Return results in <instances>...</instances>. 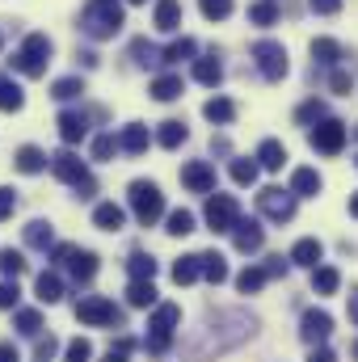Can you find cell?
I'll return each instance as SVG.
<instances>
[{"instance_id":"cell-1","label":"cell","mask_w":358,"mask_h":362,"mask_svg":"<svg viewBox=\"0 0 358 362\" xmlns=\"http://www.w3.org/2000/svg\"><path fill=\"white\" fill-rule=\"evenodd\" d=\"M253 329H258V320H253L249 312H241V308L215 312V316H207V320H202V329H194V333L185 337V358H190V362L219 358V354L236 350L241 341H249V337H253Z\"/></svg>"},{"instance_id":"cell-2","label":"cell","mask_w":358,"mask_h":362,"mask_svg":"<svg viewBox=\"0 0 358 362\" xmlns=\"http://www.w3.org/2000/svg\"><path fill=\"white\" fill-rule=\"evenodd\" d=\"M81 30L89 34L93 42H105L122 30V4L118 0H89L81 13Z\"/></svg>"},{"instance_id":"cell-3","label":"cell","mask_w":358,"mask_h":362,"mask_svg":"<svg viewBox=\"0 0 358 362\" xmlns=\"http://www.w3.org/2000/svg\"><path fill=\"white\" fill-rule=\"evenodd\" d=\"M127 202H131V211H135V219H139L144 228H152V223L165 215V194H161V185H152V181H131Z\"/></svg>"},{"instance_id":"cell-4","label":"cell","mask_w":358,"mask_h":362,"mask_svg":"<svg viewBox=\"0 0 358 362\" xmlns=\"http://www.w3.org/2000/svg\"><path fill=\"white\" fill-rule=\"evenodd\" d=\"M51 173H55L59 181H68V185H76L81 198H93V194H97V181L89 177V165H85L76 152H68V148L51 156Z\"/></svg>"},{"instance_id":"cell-5","label":"cell","mask_w":358,"mask_h":362,"mask_svg":"<svg viewBox=\"0 0 358 362\" xmlns=\"http://www.w3.org/2000/svg\"><path fill=\"white\" fill-rule=\"evenodd\" d=\"M178 325H181L178 303H156V312H152V320H148V350H152V354H165V350L173 346Z\"/></svg>"},{"instance_id":"cell-6","label":"cell","mask_w":358,"mask_h":362,"mask_svg":"<svg viewBox=\"0 0 358 362\" xmlns=\"http://www.w3.org/2000/svg\"><path fill=\"white\" fill-rule=\"evenodd\" d=\"M47 64H51V38H47V34H30V38L21 42V51L13 55V68H17L21 76H42Z\"/></svg>"},{"instance_id":"cell-7","label":"cell","mask_w":358,"mask_h":362,"mask_svg":"<svg viewBox=\"0 0 358 362\" xmlns=\"http://www.w3.org/2000/svg\"><path fill=\"white\" fill-rule=\"evenodd\" d=\"M258 211L266 219H274V223H287V219H295V194L282 189V185H266L258 194Z\"/></svg>"},{"instance_id":"cell-8","label":"cell","mask_w":358,"mask_h":362,"mask_svg":"<svg viewBox=\"0 0 358 362\" xmlns=\"http://www.w3.org/2000/svg\"><path fill=\"white\" fill-rule=\"evenodd\" d=\"M253 59H258V72L266 76V81H282L287 76V47L282 42H274V38H262L258 47H253Z\"/></svg>"},{"instance_id":"cell-9","label":"cell","mask_w":358,"mask_h":362,"mask_svg":"<svg viewBox=\"0 0 358 362\" xmlns=\"http://www.w3.org/2000/svg\"><path fill=\"white\" fill-rule=\"evenodd\" d=\"M241 223V206L232 194H211L207 198V228L211 232H232Z\"/></svg>"},{"instance_id":"cell-10","label":"cell","mask_w":358,"mask_h":362,"mask_svg":"<svg viewBox=\"0 0 358 362\" xmlns=\"http://www.w3.org/2000/svg\"><path fill=\"white\" fill-rule=\"evenodd\" d=\"M76 320H85V325H93V329H105V325H118L122 312H118L105 295H85V299L76 303Z\"/></svg>"},{"instance_id":"cell-11","label":"cell","mask_w":358,"mask_h":362,"mask_svg":"<svg viewBox=\"0 0 358 362\" xmlns=\"http://www.w3.org/2000/svg\"><path fill=\"white\" fill-rule=\"evenodd\" d=\"M308 144H312L316 152H325V156H337V152L346 148V127H342L337 118H325V122H316V127L308 131Z\"/></svg>"},{"instance_id":"cell-12","label":"cell","mask_w":358,"mask_h":362,"mask_svg":"<svg viewBox=\"0 0 358 362\" xmlns=\"http://www.w3.org/2000/svg\"><path fill=\"white\" fill-rule=\"evenodd\" d=\"M329 333H333V316H329L325 308H308L304 320H299V337H304L308 346H325Z\"/></svg>"},{"instance_id":"cell-13","label":"cell","mask_w":358,"mask_h":362,"mask_svg":"<svg viewBox=\"0 0 358 362\" xmlns=\"http://www.w3.org/2000/svg\"><path fill=\"white\" fill-rule=\"evenodd\" d=\"M181 185H185L190 194H211V189H215V169H211L207 160H190V165L181 169Z\"/></svg>"},{"instance_id":"cell-14","label":"cell","mask_w":358,"mask_h":362,"mask_svg":"<svg viewBox=\"0 0 358 362\" xmlns=\"http://www.w3.org/2000/svg\"><path fill=\"white\" fill-rule=\"evenodd\" d=\"M232 245H236L241 253H258V249L266 245V232H262V223H258V219H241V223L232 228Z\"/></svg>"},{"instance_id":"cell-15","label":"cell","mask_w":358,"mask_h":362,"mask_svg":"<svg viewBox=\"0 0 358 362\" xmlns=\"http://www.w3.org/2000/svg\"><path fill=\"white\" fill-rule=\"evenodd\" d=\"M55 127H59V139H64V144H81V139L89 135V118L76 114V110H64Z\"/></svg>"},{"instance_id":"cell-16","label":"cell","mask_w":358,"mask_h":362,"mask_svg":"<svg viewBox=\"0 0 358 362\" xmlns=\"http://www.w3.org/2000/svg\"><path fill=\"white\" fill-rule=\"evenodd\" d=\"M148 144H152V135H148V127H144V122H127V127H122V135H118V148H122L127 156L148 152Z\"/></svg>"},{"instance_id":"cell-17","label":"cell","mask_w":358,"mask_h":362,"mask_svg":"<svg viewBox=\"0 0 358 362\" xmlns=\"http://www.w3.org/2000/svg\"><path fill=\"white\" fill-rule=\"evenodd\" d=\"M321 257H325V249H321L316 236H304V240H295V249H291V266H308V270H316Z\"/></svg>"},{"instance_id":"cell-18","label":"cell","mask_w":358,"mask_h":362,"mask_svg":"<svg viewBox=\"0 0 358 362\" xmlns=\"http://www.w3.org/2000/svg\"><path fill=\"white\" fill-rule=\"evenodd\" d=\"M152 25H156L161 34H173V30H181V4H178V0H156Z\"/></svg>"},{"instance_id":"cell-19","label":"cell","mask_w":358,"mask_h":362,"mask_svg":"<svg viewBox=\"0 0 358 362\" xmlns=\"http://www.w3.org/2000/svg\"><path fill=\"white\" fill-rule=\"evenodd\" d=\"M93 223H97L101 232H118V228L127 223V211H122L118 202H97V211H93Z\"/></svg>"},{"instance_id":"cell-20","label":"cell","mask_w":358,"mask_h":362,"mask_svg":"<svg viewBox=\"0 0 358 362\" xmlns=\"http://www.w3.org/2000/svg\"><path fill=\"white\" fill-rule=\"evenodd\" d=\"M321 185H325V181H321L316 169H295V173H291V194H295V198H316Z\"/></svg>"},{"instance_id":"cell-21","label":"cell","mask_w":358,"mask_h":362,"mask_svg":"<svg viewBox=\"0 0 358 362\" xmlns=\"http://www.w3.org/2000/svg\"><path fill=\"white\" fill-rule=\"evenodd\" d=\"M194 81H198V85H207V89H215V85L224 81V64H219L215 55H202V59H194Z\"/></svg>"},{"instance_id":"cell-22","label":"cell","mask_w":358,"mask_h":362,"mask_svg":"<svg viewBox=\"0 0 358 362\" xmlns=\"http://www.w3.org/2000/svg\"><path fill=\"white\" fill-rule=\"evenodd\" d=\"M25 245H30V249H42V253L55 249V232H51V223H47V219H30V223H25Z\"/></svg>"},{"instance_id":"cell-23","label":"cell","mask_w":358,"mask_h":362,"mask_svg":"<svg viewBox=\"0 0 358 362\" xmlns=\"http://www.w3.org/2000/svg\"><path fill=\"white\" fill-rule=\"evenodd\" d=\"M47 160L51 156H42L34 144H25V148H17V156H13V165H17V173H42L47 169Z\"/></svg>"},{"instance_id":"cell-24","label":"cell","mask_w":358,"mask_h":362,"mask_svg":"<svg viewBox=\"0 0 358 362\" xmlns=\"http://www.w3.org/2000/svg\"><path fill=\"white\" fill-rule=\"evenodd\" d=\"M68 270H72V278H76V282H93V274H97V253H89V249H76V253L68 257Z\"/></svg>"},{"instance_id":"cell-25","label":"cell","mask_w":358,"mask_h":362,"mask_svg":"<svg viewBox=\"0 0 358 362\" xmlns=\"http://www.w3.org/2000/svg\"><path fill=\"white\" fill-rule=\"evenodd\" d=\"M312 59H316L321 68H337V59H342V42H337V38H316V42H312Z\"/></svg>"},{"instance_id":"cell-26","label":"cell","mask_w":358,"mask_h":362,"mask_svg":"<svg viewBox=\"0 0 358 362\" xmlns=\"http://www.w3.org/2000/svg\"><path fill=\"white\" fill-rule=\"evenodd\" d=\"M185 139H190V131H185V122H178V118L161 122V131H156V144H161V148H169V152H173V148H181Z\"/></svg>"},{"instance_id":"cell-27","label":"cell","mask_w":358,"mask_h":362,"mask_svg":"<svg viewBox=\"0 0 358 362\" xmlns=\"http://www.w3.org/2000/svg\"><path fill=\"white\" fill-rule=\"evenodd\" d=\"M198 262H202V278H207V282H215V286L228 282V262H224V253L211 249V253H198Z\"/></svg>"},{"instance_id":"cell-28","label":"cell","mask_w":358,"mask_h":362,"mask_svg":"<svg viewBox=\"0 0 358 362\" xmlns=\"http://www.w3.org/2000/svg\"><path fill=\"white\" fill-rule=\"evenodd\" d=\"M34 291H38V303H59L64 299V282H59V274H38V282H34Z\"/></svg>"},{"instance_id":"cell-29","label":"cell","mask_w":358,"mask_h":362,"mask_svg":"<svg viewBox=\"0 0 358 362\" xmlns=\"http://www.w3.org/2000/svg\"><path fill=\"white\" fill-rule=\"evenodd\" d=\"M258 165H262V169H270V173H278V169L287 165V148H282L278 139H266V144L258 148Z\"/></svg>"},{"instance_id":"cell-30","label":"cell","mask_w":358,"mask_h":362,"mask_svg":"<svg viewBox=\"0 0 358 362\" xmlns=\"http://www.w3.org/2000/svg\"><path fill=\"white\" fill-rule=\"evenodd\" d=\"M127 270H131V282H152L156 278V262L148 253H131L127 257Z\"/></svg>"},{"instance_id":"cell-31","label":"cell","mask_w":358,"mask_h":362,"mask_svg":"<svg viewBox=\"0 0 358 362\" xmlns=\"http://www.w3.org/2000/svg\"><path fill=\"white\" fill-rule=\"evenodd\" d=\"M202 278V262H198V253L194 257H178V266H173V282L178 286H190V282H198Z\"/></svg>"},{"instance_id":"cell-32","label":"cell","mask_w":358,"mask_h":362,"mask_svg":"<svg viewBox=\"0 0 358 362\" xmlns=\"http://www.w3.org/2000/svg\"><path fill=\"white\" fill-rule=\"evenodd\" d=\"M266 278H270L266 266H245V270L236 274V286H241L245 295H253V291H262V286H266Z\"/></svg>"},{"instance_id":"cell-33","label":"cell","mask_w":358,"mask_h":362,"mask_svg":"<svg viewBox=\"0 0 358 362\" xmlns=\"http://www.w3.org/2000/svg\"><path fill=\"white\" fill-rule=\"evenodd\" d=\"M202 114H207L211 122H219V127H224V122H232V118H236V105H232L228 97H211V101L202 105Z\"/></svg>"},{"instance_id":"cell-34","label":"cell","mask_w":358,"mask_h":362,"mask_svg":"<svg viewBox=\"0 0 358 362\" xmlns=\"http://www.w3.org/2000/svg\"><path fill=\"white\" fill-rule=\"evenodd\" d=\"M127 303L131 308H156V286L152 282H131L127 286Z\"/></svg>"},{"instance_id":"cell-35","label":"cell","mask_w":358,"mask_h":362,"mask_svg":"<svg viewBox=\"0 0 358 362\" xmlns=\"http://www.w3.org/2000/svg\"><path fill=\"white\" fill-rule=\"evenodd\" d=\"M312 286H316V295H333L342 286V274L333 270V266H316L312 270Z\"/></svg>"},{"instance_id":"cell-36","label":"cell","mask_w":358,"mask_h":362,"mask_svg":"<svg viewBox=\"0 0 358 362\" xmlns=\"http://www.w3.org/2000/svg\"><path fill=\"white\" fill-rule=\"evenodd\" d=\"M21 105H25V93L17 89L13 81H4V76H0V110H4V114H17Z\"/></svg>"},{"instance_id":"cell-37","label":"cell","mask_w":358,"mask_h":362,"mask_svg":"<svg viewBox=\"0 0 358 362\" xmlns=\"http://www.w3.org/2000/svg\"><path fill=\"white\" fill-rule=\"evenodd\" d=\"M152 97H156V101H178L181 76H173V72H169V76H156V81H152Z\"/></svg>"},{"instance_id":"cell-38","label":"cell","mask_w":358,"mask_h":362,"mask_svg":"<svg viewBox=\"0 0 358 362\" xmlns=\"http://www.w3.org/2000/svg\"><path fill=\"white\" fill-rule=\"evenodd\" d=\"M258 169H262L258 156H253V160H249V156H236V160H232V181H236V185H253V181H258Z\"/></svg>"},{"instance_id":"cell-39","label":"cell","mask_w":358,"mask_h":362,"mask_svg":"<svg viewBox=\"0 0 358 362\" xmlns=\"http://www.w3.org/2000/svg\"><path fill=\"white\" fill-rule=\"evenodd\" d=\"M194 55H198V42L194 38H178V42L165 47V64H181V59H194Z\"/></svg>"},{"instance_id":"cell-40","label":"cell","mask_w":358,"mask_h":362,"mask_svg":"<svg viewBox=\"0 0 358 362\" xmlns=\"http://www.w3.org/2000/svg\"><path fill=\"white\" fill-rule=\"evenodd\" d=\"M165 232H169V236H190V232H194V215H190V211H169Z\"/></svg>"},{"instance_id":"cell-41","label":"cell","mask_w":358,"mask_h":362,"mask_svg":"<svg viewBox=\"0 0 358 362\" xmlns=\"http://www.w3.org/2000/svg\"><path fill=\"white\" fill-rule=\"evenodd\" d=\"M21 270H25V257H21L17 249H0V274L17 282V274H21Z\"/></svg>"},{"instance_id":"cell-42","label":"cell","mask_w":358,"mask_h":362,"mask_svg":"<svg viewBox=\"0 0 358 362\" xmlns=\"http://www.w3.org/2000/svg\"><path fill=\"white\" fill-rule=\"evenodd\" d=\"M249 21H253V25H274V21H278V4H274V0H258V4L249 8Z\"/></svg>"},{"instance_id":"cell-43","label":"cell","mask_w":358,"mask_h":362,"mask_svg":"<svg viewBox=\"0 0 358 362\" xmlns=\"http://www.w3.org/2000/svg\"><path fill=\"white\" fill-rule=\"evenodd\" d=\"M81 93H85V85H81L76 76H64V81L51 85V97H55V101H72V97H81Z\"/></svg>"},{"instance_id":"cell-44","label":"cell","mask_w":358,"mask_h":362,"mask_svg":"<svg viewBox=\"0 0 358 362\" xmlns=\"http://www.w3.org/2000/svg\"><path fill=\"white\" fill-rule=\"evenodd\" d=\"M17 329H21L25 337H38V333H42V316H38L34 308H21V312H17Z\"/></svg>"},{"instance_id":"cell-45","label":"cell","mask_w":358,"mask_h":362,"mask_svg":"<svg viewBox=\"0 0 358 362\" xmlns=\"http://www.w3.org/2000/svg\"><path fill=\"white\" fill-rule=\"evenodd\" d=\"M198 8H202L207 21H224L232 13V0H198Z\"/></svg>"},{"instance_id":"cell-46","label":"cell","mask_w":358,"mask_h":362,"mask_svg":"<svg viewBox=\"0 0 358 362\" xmlns=\"http://www.w3.org/2000/svg\"><path fill=\"white\" fill-rule=\"evenodd\" d=\"M131 55H135V59H139L144 68H148V64H165V51H156V47H148L144 38H139V42L131 47Z\"/></svg>"},{"instance_id":"cell-47","label":"cell","mask_w":358,"mask_h":362,"mask_svg":"<svg viewBox=\"0 0 358 362\" xmlns=\"http://www.w3.org/2000/svg\"><path fill=\"white\" fill-rule=\"evenodd\" d=\"M64 358H68V362H93V346L85 341V337H76V341H68Z\"/></svg>"},{"instance_id":"cell-48","label":"cell","mask_w":358,"mask_h":362,"mask_svg":"<svg viewBox=\"0 0 358 362\" xmlns=\"http://www.w3.org/2000/svg\"><path fill=\"white\" fill-rule=\"evenodd\" d=\"M114 152H118V139L114 135H97L93 139V160H110Z\"/></svg>"},{"instance_id":"cell-49","label":"cell","mask_w":358,"mask_h":362,"mask_svg":"<svg viewBox=\"0 0 358 362\" xmlns=\"http://www.w3.org/2000/svg\"><path fill=\"white\" fill-rule=\"evenodd\" d=\"M295 118H299V122H325V101H304Z\"/></svg>"},{"instance_id":"cell-50","label":"cell","mask_w":358,"mask_h":362,"mask_svg":"<svg viewBox=\"0 0 358 362\" xmlns=\"http://www.w3.org/2000/svg\"><path fill=\"white\" fill-rule=\"evenodd\" d=\"M329 89L342 93V97H350V89H354V76H350V72H342V68H333V76H329Z\"/></svg>"},{"instance_id":"cell-51","label":"cell","mask_w":358,"mask_h":362,"mask_svg":"<svg viewBox=\"0 0 358 362\" xmlns=\"http://www.w3.org/2000/svg\"><path fill=\"white\" fill-rule=\"evenodd\" d=\"M17 299H21L17 282H0V308H17Z\"/></svg>"},{"instance_id":"cell-52","label":"cell","mask_w":358,"mask_h":362,"mask_svg":"<svg viewBox=\"0 0 358 362\" xmlns=\"http://www.w3.org/2000/svg\"><path fill=\"white\" fill-rule=\"evenodd\" d=\"M55 350H59V341H55L51 333H47V337H38V346H34V354H38V362H47L51 354H55Z\"/></svg>"},{"instance_id":"cell-53","label":"cell","mask_w":358,"mask_h":362,"mask_svg":"<svg viewBox=\"0 0 358 362\" xmlns=\"http://www.w3.org/2000/svg\"><path fill=\"white\" fill-rule=\"evenodd\" d=\"M72 253H76V245H55V249H51V262H55V266H68Z\"/></svg>"},{"instance_id":"cell-54","label":"cell","mask_w":358,"mask_h":362,"mask_svg":"<svg viewBox=\"0 0 358 362\" xmlns=\"http://www.w3.org/2000/svg\"><path fill=\"white\" fill-rule=\"evenodd\" d=\"M13 206H17L13 189H4V185H0V219H8V215H13Z\"/></svg>"},{"instance_id":"cell-55","label":"cell","mask_w":358,"mask_h":362,"mask_svg":"<svg viewBox=\"0 0 358 362\" xmlns=\"http://www.w3.org/2000/svg\"><path fill=\"white\" fill-rule=\"evenodd\" d=\"M308 4H312V8H316L321 17H333V13L342 8V0H308Z\"/></svg>"},{"instance_id":"cell-56","label":"cell","mask_w":358,"mask_h":362,"mask_svg":"<svg viewBox=\"0 0 358 362\" xmlns=\"http://www.w3.org/2000/svg\"><path fill=\"white\" fill-rule=\"evenodd\" d=\"M308 362H337V358H333V350H325V346H316V350L308 354Z\"/></svg>"},{"instance_id":"cell-57","label":"cell","mask_w":358,"mask_h":362,"mask_svg":"<svg viewBox=\"0 0 358 362\" xmlns=\"http://www.w3.org/2000/svg\"><path fill=\"white\" fill-rule=\"evenodd\" d=\"M287 262H291V257H287ZM287 262H282V257H270V278H274V274H287Z\"/></svg>"},{"instance_id":"cell-58","label":"cell","mask_w":358,"mask_h":362,"mask_svg":"<svg viewBox=\"0 0 358 362\" xmlns=\"http://www.w3.org/2000/svg\"><path fill=\"white\" fill-rule=\"evenodd\" d=\"M0 362H21V358H17V350H13V346H8V341H4V346H0Z\"/></svg>"},{"instance_id":"cell-59","label":"cell","mask_w":358,"mask_h":362,"mask_svg":"<svg viewBox=\"0 0 358 362\" xmlns=\"http://www.w3.org/2000/svg\"><path fill=\"white\" fill-rule=\"evenodd\" d=\"M350 320H354V325H358V286H354V291H350Z\"/></svg>"},{"instance_id":"cell-60","label":"cell","mask_w":358,"mask_h":362,"mask_svg":"<svg viewBox=\"0 0 358 362\" xmlns=\"http://www.w3.org/2000/svg\"><path fill=\"white\" fill-rule=\"evenodd\" d=\"M105 362H127V350H118V346H114V350L105 354Z\"/></svg>"},{"instance_id":"cell-61","label":"cell","mask_w":358,"mask_h":362,"mask_svg":"<svg viewBox=\"0 0 358 362\" xmlns=\"http://www.w3.org/2000/svg\"><path fill=\"white\" fill-rule=\"evenodd\" d=\"M350 215H354V219H358V194H354V198H350Z\"/></svg>"},{"instance_id":"cell-62","label":"cell","mask_w":358,"mask_h":362,"mask_svg":"<svg viewBox=\"0 0 358 362\" xmlns=\"http://www.w3.org/2000/svg\"><path fill=\"white\" fill-rule=\"evenodd\" d=\"M127 4H144V0H127Z\"/></svg>"},{"instance_id":"cell-63","label":"cell","mask_w":358,"mask_h":362,"mask_svg":"<svg viewBox=\"0 0 358 362\" xmlns=\"http://www.w3.org/2000/svg\"><path fill=\"white\" fill-rule=\"evenodd\" d=\"M354 358H358V346H354Z\"/></svg>"},{"instance_id":"cell-64","label":"cell","mask_w":358,"mask_h":362,"mask_svg":"<svg viewBox=\"0 0 358 362\" xmlns=\"http://www.w3.org/2000/svg\"><path fill=\"white\" fill-rule=\"evenodd\" d=\"M0 47H4V38H0Z\"/></svg>"}]
</instances>
